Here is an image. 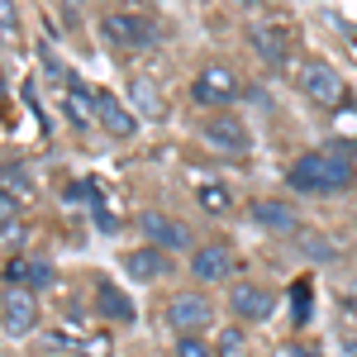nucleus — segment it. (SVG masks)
I'll return each mask as SVG.
<instances>
[{
	"label": "nucleus",
	"mask_w": 357,
	"mask_h": 357,
	"mask_svg": "<svg viewBox=\"0 0 357 357\" xmlns=\"http://www.w3.org/2000/svg\"><path fill=\"white\" fill-rule=\"evenodd\" d=\"M343 310L357 314V281H353V286H343Z\"/></svg>",
	"instance_id": "nucleus-27"
},
{
	"label": "nucleus",
	"mask_w": 357,
	"mask_h": 357,
	"mask_svg": "<svg viewBox=\"0 0 357 357\" xmlns=\"http://www.w3.org/2000/svg\"><path fill=\"white\" fill-rule=\"evenodd\" d=\"M238 96H243V77H238L234 67H224V62L200 67L195 82H191V100H195V105H205V110H229Z\"/></svg>",
	"instance_id": "nucleus-3"
},
{
	"label": "nucleus",
	"mask_w": 357,
	"mask_h": 357,
	"mask_svg": "<svg viewBox=\"0 0 357 357\" xmlns=\"http://www.w3.org/2000/svg\"><path fill=\"white\" fill-rule=\"evenodd\" d=\"M195 200H200L205 215H229V210H234V195H229L224 181H205V186L195 191Z\"/></svg>",
	"instance_id": "nucleus-20"
},
{
	"label": "nucleus",
	"mask_w": 357,
	"mask_h": 357,
	"mask_svg": "<svg viewBox=\"0 0 357 357\" xmlns=\"http://www.w3.org/2000/svg\"><path fill=\"white\" fill-rule=\"evenodd\" d=\"M0 195H10V200H20V205L33 200V172H29V162H20V158L0 162Z\"/></svg>",
	"instance_id": "nucleus-18"
},
{
	"label": "nucleus",
	"mask_w": 357,
	"mask_h": 357,
	"mask_svg": "<svg viewBox=\"0 0 357 357\" xmlns=\"http://www.w3.org/2000/svg\"><path fill=\"white\" fill-rule=\"evenodd\" d=\"M62 110L77 129L96 124V91H86L82 82H62Z\"/></svg>",
	"instance_id": "nucleus-17"
},
{
	"label": "nucleus",
	"mask_w": 357,
	"mask_h": 357,
	"mask_svg": "<svg viewBox=\"0 0 357 357\" xmlns=\"http://www.w3.org/2000/svg\"><path fill=\"white\" fill-rule=\"evenodd\" d=\"M248 220L257 224V229H267V234H296L301 229V210L291 200H252Z\"/></svg>",
	"instance_id": "nucleus-12"
},
{
	"label": "nucleus",
	"mask_w": 357,
	"mask_h": 357,
	"mask_svg": "<svg viewBox=\"0 0 357 357\" xmlns=\"http://www.w3.org/2000/svg\"><path fill=\"white\" fill-rule=\"evenodd\" d=\"M234 267H238V257H234V248L224 243V238L200 243L191 252V276L200 281V286H220V281H229V276H234Z\"/></svg>",
	"instance_id": "nucleus-8"
},
{
	"label": "nucleus",
	"mask_w": 357,
	"mask_h": 357,
	"mask_svg": "<svg viewBox=\"0 0 357 357\" xmlns=\"http://www.w3.org/2000/svg\"><path fill=\"white\" fill-rule=\"evenodd\" d=\"M5 286L43 291V286H53V262L48 257H10L5 262Z\"/></svg>",
	"instance_id": "nucleus-14"
},
{
	"label": "nucleus",
	"mask_w": 357,
	"mask_h": 357,
	"mask_svg": "<svg viewBox=\"0 0 357 357\" xmlns=\"http://www.w3.org/2000/svg\"><path fill=\"white\" fill-rule=\"evenodd\" d=\"M82 353L86 357H110V333H91V338H82Z\"/></svg>",
	"instance_id": "nucleus-25"
},
{
	"label": "nucleus",
	"mask_w": 357,
	"mask_h": 357,
	"mask_svg": "<svg viewBox=\"0 0 357 357\" xmlns=\"http://www.w3.org/2000/svg\"><path fill=\"white\" fill-rule=\"evenodd\" d=\"M215 357H248V333L238 329V324L220 329V338H215Z\"/></svg>",
	"instance_id": "nucleus-21"
},
{
	"label": "nucleus",
	"mask_w": 357,
	"mask_h": 357,
	"mask_svg": "<svg viewBox=\"0 0 357 357\" xmlns=\"http://www.w3.org/2000/svg\"><path fill=\"white\" fill-rule=\"evenodd\" d=\"M252 48H257V57L267 67H286V57H291V29L286 24H257L252 29Z\"/></svg>",
	"instance_id": "nucleus-15"
},
{
	"label": "nucleus",
	"mask_w": 357,
	"mask_h": 357,
	"mask_svg": "<svg viewBox=\"0 0 357 357\" xmlns=\"http://www.w3.org/2000/svg\"><path fill=\"white\" fill-rule=\"evenodd\" d=\"M172 353H176V357H215V343H205L200 333H176Z\"/></svg>",
	"instance_id": "nucleus-23"
},
{
	"label": "nucleus",
	"mask_w": 357,
	"mask_h": 357,
	"mask_svg": "<svg viewBox=\"0 0 357 357\" xmlns=\"http://www.w3.org/2000/svg\"><path fill=\"white\" fill-rule=\"evenodd\" d=\"M0 29L20 33V5H15V0H0Z\"/></svg>",
	"instance_id": "nucleus-26"
},
{
	"label": "nucleus",
	"mask_w": 357,
	"mask_h": 357,
	"mask_svg": "<svg viewBox=\"0 0 357 357\" xmlns=\"http://www.w3.org/2000/svg\"><path fill=\"white\" fill-rule=\"evenodd\" d=\"M24 234V224H20V200H10V195H0V238H20Z\"/></svg>",
	"instance_id": "nucleus-22"
},
{
	"label": "nucleus",
	"mask_w": 357,
	"mask_h": 357,
	"mask_svg": "<svg viewBox=\"0 0 357 357\" xmlns=\"http://www.w3.org/2000/svg\"><path fill=\"white\" fill-rule=\"evenodd\" d=\"M348 357H357V338H353V343H348Z\"/></svg>",
	"instance_id": "nucleus-28"
},
{
	"label": "nucleus",
	"mask_w": 357,
	"mask_h": 357,
	"mask_svg": "<svg viewBox=\"0 0 357 357\" xmlns=\"http://www.w3.org/2000/svg\"><path fill=\"white\" fill-rule=\"evenodd\" d=\"M167 324L176 333H205L215 324V305L205 301L200 291H181V296L167 301Z\"/></svg>",
	"instance_id": "nucleus-7"
},
{
	"label": "nucleus",
	"mask_w": 357,
	"mask_h": 357,
	"mask_svg": "<svg viewBox=\"0 0 357 357\" xmlns=\"http://www.w3.org/2000/svg\"><path fill=\"white\" fill-rule=\"evenodd\" d=\"M353 181H357V167L343 153H305L286 167V186L301 195H343Z\"/></svg>",
	"instance_id": "nucleus-1"
},
{
	"label": "nucleus",
	"mask_w": 357,
	"mask_h": 357,
	"mask_svg": "<svg viewBox=\"0 0 357 357\" xmlns=\"http://www.w3.org/2000/svg\"><path fill=\"white\" fill-rule=\"evenodd\" d=\"M100 38L114 53H148L162 43V24L143 10H110V15H100Z\"/></svg>",
	"instance_id": "nucleus-2"
},
{
	"label": "nucleus",
	"mask_w": 357,
	"mask_h": 357,
	"mask_svg": "<svg viewBox=\"0 0 357 357\" xmlns=\"http://www.w3.org/2000/svg\"><path fill=\"white\" fill-rule=\"evenodd\" d=\"M96 124L110 138H134L138 134V114L134 105H119L114 91H96Z\"/></svg>",
	"instance_id": "nucleus-11"
},
{
	"label": "nucleus",
	"mask_w": 357,
	"mask_h": 357,
	"mask_svg": "<svg viewBox=\"0 0 357 357\" xmlns=\"http://www.w3.org/2000/svg\"><path fill=\"white\" fill-rule=\"evenodd\" d=\"M138 229H143V238H148V243L167 248V252H181V248H191V229H186V220H176V215H162V210H143V215H138Z\"/></svg>",
	"instance_id": "nucleus-10"
},
{
	"label": "nucleus",
	"mask_w": 357,
	"mask_h": 357,
	"mask_svg": "<svg viewBox=\"0 0 357 357\" xmlns=\"http://www.w3.org/2000/svg\"><path fill=\"white\" fill-rule=\"evenodd\" d=\"M96 314H100V319H110V324H134L138 310H134V301H129L114 281L100 276V281H96Z\"/></svg>",
	"instance_id": "nucleus-16"
},
{
	"label": "nucleus",
	"mask_w": 357,
	"mask_h": 357,
	"mask_svg": "<svg viewBox=\"0 0 357 357\" xmlns=\"http://www.w3.org/2000/svg\"><path fill=\"white\" fill-rule=\"evenodd\" d=\"M333 134L357 143V105H338V110H333Z\"/></svg>",
	"instance_id": "nucleus-24"
},
{
	"label": "nucleus",
	"mask_w": 357,
	"mask_h": 357,
	"mask_svg": "<svg viewBox=\"0 0 357 357\" xmlns=\"http://www.w3.org/2000/svg\"><path fill=\"white\" fill-rule=\"evenodd\" d=\"M229 310H234V319H243V324H262V319L276 314V296L267 286H257V281H234V286H229Z\"/></svg>",
	"instance_id": "nucleus-9"
},
{
	"label": "nucleus",
	"mask_w": 357,
	"mask_h": 357,
	"mask_svg": "<svg viewBox=\"0 0 357 357\" xmlns=\"http://www.w3.org/2000/svg\"><path fill=\"white\" fill-rule=\"evenodd\" d=\"M200 138H205V148L220 153V158H248V153H252V129H248L243 114H210V119L200 124Z\"/></svg>",
	"instance_id": "nucleus-5"
},
{
	"label": "nucleus",
	"mask_w": 357,
	"mask_h": 357,
	"mask_svg": "<svg viewBox=\"0 0 357 357\" xmlns=\"http://www.w3.org/2000/svg\"><path fill=\"white\" fill-rule=\"evenodd\" d=\"M301 91L314 100V105L338 110L343 96H348V82H343V72L333 67L329 57H305V62H301Z\"/></svg>",
	"instance_id": "nucleus-4"
},
{
	"label": "nucleus",
	"mask_w": 357,
	"mask_h": 357,
	"mask_svg": "<svg viewBox=\"0 0 357 357\" xmlns=\"http://www.w3.org/2000/svg\"><path fill=\"white\" fill-rule=\"evenodd\" d=\"M129 105H134L138 119H167V100H162V91L148 82V77H134V82H129Z\"/></svg>",
	"instance_id": "nucleus-19"
},
{
	"label": "nucleus",
	"mask_w": 357,
	"mask_h": 357,
	"mask_svg": "<svg viewBox=\"0 0 357 357\" xmlns=\"http://www.w3.org/2000/svg\"><path fill=\"white\" fill-rule=\"evenodd\" d=\"M33 324H38V291L5 286L0 291V329L10 338H24V333H33Z\"/></svg>",
	"instance_id": "nucleus-6"
},
{
	"label": "nucleus",
	"mask_w": 357,
	"mask_h": 357,
	"mask_svg": "<svg viewBox=\"0 0 357 357\" xmlns=\"http://www.w3.org/2000/svg\"><path fill=\"white\" fill-rule=\"evenodd\" d=\"M167 272H172V257H167V248H158V243H143L124 257V276H129V281H158V276H167Z\"/></svg>",
	"instance_id": "nucleus-13"
}]
</instances>
